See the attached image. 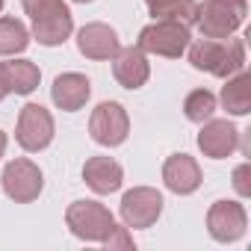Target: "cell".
I'll list each match as a JSON object with an SVG mask.
<instances>
[{
    "mask_svg": "<svg viewBox=\"0 0 251 251\" xmlns=\"http://www.w3.org/2000/svg\"><path fill=\"white\" fill-rule=\"evenodd\" d=\"M189 62L198 71H207L213 77H233L236 71H242L245 65V45L242 39H201V42H189Z\"/></svg>",
    "mask_w": 251,
    "mask_h": 251,
    "instance_id": "1",
    "label": "cell"
},
{
    "mask_svg": "<svg viewBox=\"0 0 251 251\" xmlns=\"http://www.w3.org/2000/svg\"><path fill=\"white\" fill-rule=\"evenodd\" d=\"M21 3L24 12L33 18V36L39 39V45L56 48L71 36L74 21L62 0H21Z\"/></svg>",
    "mask_w": 251,
    "mask_h": 251,
    "instance_id": "2",
    "label": "cell"
},
{
    "mask_svg": "<svg viewBox=\"0 0 251 251\" xmlns=\"http://www.w3.org/2000/svg\"><path fill=\"white\" fill-rule=\"evenodd\" d=\"M245 12H248L245 0H204V3H198L195 24L201 27L204 39H227L239 30Z\"/></svg>",
    "mask_w": 251,
    "mask_h": 251,
    "instance_id": "3",
    "label": "cell"
},
{
    "mask_svg": "<svg viewBox=\"0 0 251 251\" xmlns=\"http://www.w3.org/2000/svg\"><path fill=\"white\" fill-rule=\"evenodd\" d=\"M65 225L74 236L89 242H103L112 230V213L98 201H74L65 210Z\"/></svg>",
    "mask_w": 251,
    "mask_h": 251,
    "instance_id": "4",
    "label": "cell"
},
{
    "mask_svg": "<svg viewBox=\"0 0 251 251\" xmlns=\"http://www.w3.org/2000/svg\"><path fill=\"white\" fill-rule=\"evenodd\" d=\"M189 42H192L189 27L177 21H154L139 33V48L145 53H157L166 59H177L189 48Z\"/></svg>",
    "mask_w": 251,
    "mask_h": 251,
    "instance_id": "5",
    "label": "cell"
},
{
    "mask_svg": "<svg viewBox=\"0 0 251 251\" xmlns=\"http://www.w3.org/2000/svg\"><path fill=\"white\" fill-rule=\"evenodd\" d=\"M89 133L98 145H106V148L121 145L130 133V118L124 112V106L115 103V100L98 103L92 109V118H89Z\"/></svg>",
    "mask_w": 251,
    "mask_h": 251,
    "instance_id": "6",
    "label": "cell"
},
{
    "mask_svg": "<svg viewBox=\"0 0 251 251\" xmlns=\"http://www.w3.org/2000/svg\"><path fill=\"white\" fill-rule=\"evenodd\" d=\"M15 139L24 151H45L53 142V115L42 103H27L18 115Z\"/></svg>",
    "mask_w": 251,
    "mask_h": 251,
    "instance_id": "7",
    "label": "cell"
},
{
    "mask_svg": "<svg viewBox=\"0 0 251 251\" xmlns=\"http://www.w3.org/2000/svg\"><path fill=\"white\" fill-rule=\"evenodd\" d=\"M0 183H3V192L15 201V204H30L42 195V172L33 160H12L6 163L3 169V177H0Z\"/></svg>",
    "mask_w": 251,
    "mask_h": 251,
    "instance_id": "8",
    "label": "cell"
},
{
    "mask_svg": "<svg viewBox=\"0 0 251 251\" xmlns=\"http://www.w3.org/2000/svg\"><path fill=\"white\" fill-rule=\"evenodd\" d=\"M163 213V195L151 186H136L121 198L124 227H151Z\"/></svg>",
    "mask_w": 251,
    "mask_h": 251,
    "instance_id": "9",
    "label": "cell"
},
{
    "mask_svg": "<svg viewBox=\"0 0 251 251\" xmlns=\"http://www.w3.org/2000/svg\"><path fill=\"white\" fill-rule=\"evenodd\" d=\"M245 207L236 201H216L207 213V230L216 242H236L245 233Z\"/></svg>",
    "mask_w": 251,
    "mask_h": 251,
    "instance_id": "10",
    "label": "cell"
},
{
    "mask_svg": "<svg viewBox=\"0 0 251 251\" xmlns=\"http://www.w3.org/2000/svg\"><path fill=\"white\" fill-rule=\"evenodd\" d=\"M198 148L213 160H225L239 148V130L227 118H207L198 133Z\"/></svg>",
    "mask_w": 251,
    "mask_h": 251,
    "instance_id": "11",
    "label": "cell"
},
{
    "mask_svg": "<svg viewBox=\"0 0 251 251\" xmlns=\"http://www.w3.org/2000/svg\"><path fill=\"white\" fill-rule=\"evenodd\" d=\"M112 74H115V80L124 89H139V86H145L148 77H151V65H148L145 50L139 45L136 48H118V53L112 56Z\"/></svg>",
    "mask_w": 251,
    "mask_h": 251,
    "instance_id": "12",
    "label": "cell"
},
{
    "mask_svg": "<svg viewBox=\"0 0 251 251\" xmlns=\"http://www.w3.org/2000/svg\"><path fill=\"white\" fill-rule=\"evenodd\" d=\"M77 48H80V53H83L86 59L103 62V59H112L121 45H118V36H115L112 27L95 21V24H86V27L77 33Z\"/></svg>",
    "mask_w": 251,
    "mask_h": 251,
    "instance_id": "13",
    "label": "cell"
},
{
    "mask_svg": "<svg viewBox=\"0 0 251 251\" xmlns=\"http://www.w3.org/2000/svg\"><path fill=\"white\" fill-rule=\"evenodd\" d=\"M163 180L172 192L189 195L201 186V169L189 154H172L163 166Z\"/></svg>",
    "mask_w": 251,
    "mask_h": 251,
    "instance_id": "14",
    "label": "cell"
},
{
    "mask_svg": "<svg viewBox=\"0 0 251 251\" xmlns=\"http://www.w3.org/2000/svg\"><path fill=\"white\" fill-rule=\"evenodd\" d=\"M89 95H92V83H89L83 74H77V71L59 74V77L53 80V86H50L53 103H56L59 109H65V112H74V109L86 106Z\"/></svg>",
    "mask_w": 251,
    "mask_h": 251,
    "instance_id": "15",
    "label": "cell"
},
{
    "mask_svg": "<svg viewBox=\"0 0 251 251\" xmlns=\"http://www.w3.org/2000/svg\"><path fill=\"white\" fill-rule=\"evenodd\" d=\"M83 180L98 195H109V192H115L121 186L124 172L112 157H89L86 166H83Z\"/></svg>",
    "mask_w": 251,
    "mask_h": 251,
    "instance_id": "16",
    "label": "cell"
},
{
    "mask_svg": "<svg viewBox=\"0 0 251 251\" xmlns=\"http://www.w3.org/2000/svg\"><path fill=\"white\" fill-rule=\"evenodd\" d=\"M0 71H3V83L9 92L15 95H30L39 80H42V71L39 65H33L30 59H12V62H0Z\"/></svg>",
    "mask_w": 251,
    "mask_h": 251,
    "instance_id": "17",
    "label": "cell"
},
{
    "mask_svg": "<svg viewBox=\"0 0 251 251\" xmlns=\"http://www.w3.org/2000/svg\"><path fill=\"white\" fill-rule=\"evenodd\" d=\"M157 21H177L192 27L198 18V0H145Z\"/></svg>",
    "mask_w": 251,
    "mask_h": 251,
    "instance_id": "18",
    "label": "cell"
},
{
    "mask_svg": "<svg viewBox=\"0 0 251 251\" xmlns=\"http://www.w3.org/2000/svg\"><path fill=\"white\" fill-rule=\"evenodd\" d=\"M222 106L230 115H245L251 109V77L245 71L227 77V86L222 89Z\"/></svg>",
    "mask_w": 251,
    "mask_h": 251,
    "instance_id": "19",
    "label": "cell"
},
{
    "mask_svg": "<svg viewBox=\"0 0 251 251\" xmlns=\"http://www.w3.org/2000/svg\"><path fill=\"white\" fill-rule=\"evenodd\" d=\"M30 45V33L18 18H0V56H15Z\"/></svg>",
    "mask_w": 251,
    "mask_h": 251,
    "instance_id": "20",
    "label": "cell"
},
{
    "mask_svg": "<svg viewBox=\"0 0 251 251\" xmlns=\"http://www.w3.org/2000/svg\"><path fill=\"white\" fill-rule=\"evenodd\" d=\"M183 112H186L189 121L204 124V121L213 118V112H216V95L207 92V89H195V92H189L186 100H183Z\"/></svg>",
    "mask_w": 251,
    "mask_h": 251,
    "instance_id": "21",
    "label": "cell"
},
{
    "mask_svg": "<svg viewBox=\"0 0 251 251\" xmlns=\"http://www.w3.org/2000/svg\"><path fill=\"white\" fill-rule=\"evenodd\" d=\"M233 189H236L242 198L251 195V166H248V163H242V166L233 169Z\"/></svg>",
    "mask_w": 251,
    "mask_h": 251,
    "instance_id": "22",
    "label": "cell"
},
{
    "mask_svg": "<svg viewBox=\"0 0 251 251\" xmlns=\"http://www.w3.org/2000/svg\"><path fill=\"white\" fill-rule=\"evenodd\" d=\"M103 242H106L109 248H112V245H118V248H130V245H133V239L127 236V227H118V225H112V230H109V236H106Z\"/></svg>",
    "mask_w": 251,
    "mask_h": 251,
    "instance_id": "23",
    "label": "cell"
},
{
    "mask_svg": "<svg viewBox=\"0 0 251 251\" xmlns=\"http://www.w3.org/2000/svg\"><path fill=\"white\" fill-rule=\"evenodd\" d=\"M9 95V89H6V83H3V71H0V100H3Z\"/></svg>",
    "mask_w": 251,
    "mask_h": 251,
    "instance_id": "24",
    "label": "cell"
},
{
    "mask_svg": "<svg viewBox=\"0 0 251 251\" xmlns=\"http://www.w3.org/2000/svg\"><path fill=\"white\" fill-rule=\"evenodd\" d=\"M3 154H6V133L0 130V157H3Z\"/></svg>",
    "mask_w": 251,
    "mask_h": 251,
    "instance_id": "25",
    "label": "cell"
},
{
    "mask_svg": "<svg viewBox=\"0 0 251 251\" xmlns=\"http://www.w3.org/2000/svg\"><path fill=\"white\" fill-rule=\"evenodd\" d=\"M74 3H92V0H74Z\"/></svg>",
    "mask_w": 251,
    "mask_h": 251,
    "instance_id": "26",
    "label": "cell"
},
{
    "mask_svg": "<svg viewBox=\"0 0 251 251\" xmlns=\"http://www.w3.org/2000/svg\"><path fill=\"white\" fill-rule=\"evenodd\" d=\"M0 9H3V0H0Z\"/></svg>",
    "mask_w": 251,
    "mask_h": 251,
    "instance_id": "27",
    "label": "cell"
}]
</instances>
